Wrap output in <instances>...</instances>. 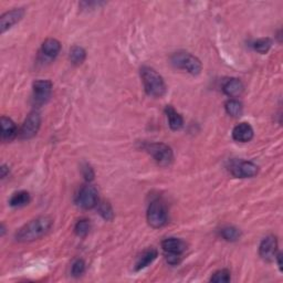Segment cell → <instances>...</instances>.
<instances>
[{
    "instance_id": "1",
    "label": "cell",
    "mask_w": 283,
    "mask_h": 283,
    "mask_svg": "<svg viewBox=\"0 0 283 283\" xmlns=\"http://www.w3.org/2000/svg\"><path fill=\"white\" fill-rule=\"evenodd\" d=\"M53 225V220L49 216H40L32 219L16 233V240L20 242H30L39 239L49 233Z\"/></svg>"
},
{
    "instance_id": "2",
    "label": "cell",
    "mask_w": 283,
    "mask_h": 283,
    "mask_svg": "<svg viewBox=\"0 0 283 283\" xmlns=\"http://www.w3.org/2000/svg\"><path fill=\"white\" fill-rule=\"evenodd\" d=\"M141 77L145 92L149 96L162 97L166 93V84H165L164 79L154 69L143 67L141 69Z\"/></svg>"
},
{
    "instance_id": "3",
    "label": "cell",
    "mask_w": 283,
    "mask_h": 283,
    "mask_svg": "<svg viewBox=\"0 0 283 283\" xmlns=\"http://www.w3.org/2000/svg\"><path fill=\"white\" fill-rule=\"evenodd\" d=\"M171 61L174 67L185 70L188 73L197 75L201 72V62L199 59L196 58L188 52H176L172 55Z\"/></svg>"
},
{
    "instance_id": "4",
    "label": "cell",
    "mask_w": 283,
    "mask_h": 283,
    "mask_svg": "<svg viewBox=\"0 0 283 283\" xmlns=\"http://www.w3.org/2000/svg\"><path fill=\"white\" fill-rule=\"evenodd\" d=\"M147 221L153 228L164 227L168 221V215L166 207L160 200H154L150 202L147 209Z\"/></svg>"
},
{
    "instance_id": "5",
    "label": "cell",
    "mask_w": 283,
    "mask_h": 283,
    "mask_svg": "<svg viewBox=\"0 0 283 283\" xmlns=\"http://www.w3.org/2000/svg\"><path fill=\"white\" fill-rule=\"evenodd\" d=\"M147 152L160 166H168L174 159L172 148L164 143H152L147 145Z\"/></svg>"
},
{
    "instance_id": "6",
    "label": "cell",
    "mask_w": 283,
    "mask_h": 283,
    "mask_svg": "<svg viewBox=\"0 0 283 283\" xmlns=\"http://www.w3.org/2000/svg\"><path fill=\"white\" fill-rule=\"evenodd\" d=\"M75 202L83 209H92L98 204V194L96 188L91 185L83 186L79 190Z\"/></svg>"
},
{
    "instance_id": "7",
    "label": "cell",
    "mask_w": 283,
    "mask_h": 283,
    "mask_svg": "<svg viewBox=\"0 0 283 283\" xmlns=\"http://www.w3.org/2000/svg\"><path fill=\"white\" fill-rule=\"evenodd\" d=\"M41 125V117L38 112H31L29 115L27 116V119L23 122L20 131H19V136L23 140H29L32 139L38 131L40 129Z\"/></svg>"
},
{
    "instance_id": "8",
    "label": "cell",
    "mask_w": 283,
    "mask_h": 283,
    "mask_svg": "<svg viewBox=\"0 0 283 283\" xmlns=\"http://www.w3.org/2000/svg\"><path fill=\"white\" fill-rule=\"evenodd\" d=\"M52 93V83L48 80H38L34 83V103L41 106L49 101Z\"/></svg>"
},
{
    "instance_id": "9",
    "label": "cell",
    "mask_w": 283,
    "mask_h": 283,
    "mask_svg": "<svg viewBox=\"0 0 283 283\" xmlns=\"http://www.w3.org/2000/svg\"><path fill=\"white\" fill-rule=\"evenodd\" d=\"M278 250V240L275 236H268L262 240L259 247V254L265 261H273Z\"/></svg>"
},
{
    "instance_id": "10",
    "label": "cell",
    "mask_w": 283,
    "mask_h": 283,
    "mask_svg": "<svg viewBox=\"0 0 283 283\" xmlns=\"http://www.w3.org/2000/svg\"><path fill=\"white\" fill-rule=\"evenodd\" d=\"M23 16H25V10L22 8L13 9V10L3 13L1 18H0V31H1V34L6 32L13 25H16L17 22L20 21Z\"/></svg>"
},
{
    "instance_id": "11",
    "label": "cell",
    "mask_w": 283,
    "mask_h": 283,
    "mask_svg": "<svg viewBox=\"0 0 283 283\" xmlns=\"http://www.w3.org/2000/svg\"><path fill=\"white\" fill-rule=\"evenodd\" d=\"M259 168L252 162H240L236 164L231 168L233 175L237 178H250L256 176Z\"/></svg>"
},
{
    "instance_id": "12",
    "label": "cell",
    "mask_w": 283,
    "mask_h": 283,
    "mask_svg": "<svg viewBox=\"0 0 283 283\" xmlns=\"http://www.w3.org/2000/svg\"><path fill=\"white\" fill-rule=\"evenodd\" d=\"M162 248L167 254H182L187 250V243L179 238H167L163 240Z\"/></svg>"
},
{
    "instance_id": "13",
    "label": "cell",
    "mask_w": 283,
    "mask_h": 283,
    "mask_svg": "<svg viewBox=\"0 0 283 283\" xmlns=\"http://www.w3.org/2000/svg\"><path fill=\"white\" fill-rule=\"evenodd\" d=\"M233 138L240 143H247L253 138V129L249 123H240L234 129Z\"/></svg>"
},
{
    "instance_id": "14",
    "label": "cell",
    "mask_w": 283,
    "mask_h": 283,
    "mask_svg": "<svg viewBox=\"0 0 283 283\" xmlns=\"http://www.w3.org/2000/svg\"><path fill=\"white\" fill-rule=\"evenodd\" d=\"M0 123H1V140L4 142H9L15 139L18 132L16 124L13 123L12 120L9 119V117L2 116L1 120H0Z\"/></svg>"
},
{
    "instance_id": "15",
    "label": "cell",
    "mask_w": 283,
    "mask_h": 283,
    "mask_svg": "<svg viewBox=\"0 0 283 283\" xmlns=\"http://www.w3.org/2000/svg\"><path fill=\"white\" fill-rule=\"evenodd\" d=\"M223 90L226 95L230 97H237L243 92V84L238 79H230L224 84Z\"/></svg>"
},
{
    "instance_id": "16",
    "label": "cell",
    "mask_w": 283,
    "mask_h": 283,
    "mask_svg": "<svg viewBox=\"0 0 283 283\" xmlns=\"http://www.w3.org/2000/svg\"><path fill=\"white\" fill-rule=\"evenodd\" d=\"M156 258H157V250L156 249L149 248L147 250H145V251L142 253L138 259V262H136V265H135V270L140 271V270H142V269H144L147 266H149L150 263H152Z\"/></svg>"
},
{
    "instance_id": "17",
    "label": "cell",
    "mask_w": 283,
    "mask_h": 283,
    "mask_svg": "<svg viewBox=\"0 0 283 283\" xmlns=\"http://www.w3.org/2000/svg\"><path fill=\"white\" fill-rule=\"evenodd\" d=\"M165 113H166V115H167L169 127H171L173 131L181 130L184 125L183 116L179 114L177 111L174 110L173 106L171 105L166 106V108H165Z\"/></svg>"
},
{
    "instance_id": "18",
    "label": "cell",
    "mask_w": 283,
    "mask_h": 283,
    "mask_svg": "<svg viewBox=\"0 0 283 283\" xmlns=\"http://www.w3.org/2000/svg\"><path fill=\"white\" fill-rule=\"evenodd\" d=\"M42 53L49 56V58H55L61 50V45L55 39H47L41 47Z\"/></svg>"
},
{
    "instance_id": "19",
    "label": "cell",
    "mask_w": 283,
    "mask_h": 283,
    "mask_svg": "<svg viewBox=\"0 0 283 283\" xmlns=\"http://www.w3.org/2000/svg\"><path fill=\"white\" fill-rule=\"evenodd\" d=\"M30 202V195L29 192L25 190L15 192L9 200V205L11 207H23L27 206Z\"/></svg>"
},
{
    "instance_id": "20",
    "label": "cell",
    "mask_w": 283,
    "mask_h": 283,
    "mask_svg": "<svg viewBox=\"0 0 283 283\" xmlns=\"http://www.w3.org/2000/svg\"><path fill=\"white\" fill-rule=\"evenodd\" d=\"M87 58V52L82 47L74 46L70 50V60L74 65H80L84 62Z\"/></svg>"
},
{
    "instance_id": "21",
    "label": "cell",
    "mask_w": 283,
    "mask_h": 283,
    "mask_svg": "<svg viewBox=\"0 0 283 283\" xmlns=\"http://www.w3.org/2000/svg\"><path fill=\"white\" fill-rule=\"evenodd\" d=\"M226 112L228 113L230 116L238 117L241 115L242 113V104L237 100H229L225 104Z\"/></svg>"
},
{
    "instance_id": "22",
    "label": "cell",
    "mask_w": 283,
    "mask_h": 283,
    "mask_svg": "<svg viewBox=\"0 0 283 283\" xmlns=\"http://www.w3.org/2000/svg\"><path fill=\"white\" fill-rule=\"evenodd\" d=\"M221 236H223V238L225 240H227V241H237L240 238V236H241V233H240V230L236 227L228 226V227L221 229Z\"/></svg>"
},
{
    "instance_id": "23",
    "label": "cell",
    "mask_w": 283,
    "mask_h": 283,
    "mask_svg": "<svg viewBox=\"0 0 283 283\" xmlns=\"http://www.w3.org/2000/svg\"><path fill=\"white\" fill-rule=\"evenodd\" d=\"M271 46H272L271 39H269V38H262V39H259L254 42L253 48L257 51V52L265 54L268 52L269 50H270Z\"/></svg>"
},
{
    "instance_id": "24",
    "label": "cell",
    "mask_w": 283,
    "mask_h": 283,
    "mask_svg": "<svg viewBox=\"0 0 283 283\" xmlns=\"http://www.w3.org/2000/svg\"><path fill=\"white\" fill-rule=\"evenodd\" d=\"M90 229H91V224H90V220L88 219L79 220L74 227L75 234H77L79 237H86L90 233Z\"/></svg>"
},
{
    "instance_id": "25",
    "label": "cell",
    "mask_w": 283,
    "mask_h": 283,
    "mask_svg": "<svg viewBox=\"0 0 283 283\" xmlns=\"http://www.w3.org/2000/svg\"><path fill=\"white\" fill-rule=\"evenodd\" d=\"M97 206H98L97 208L98 214H100L105 220H112L114 218V212H113L112 207L108 202L103 201L100 202V204H97Z\"/></svg>"
},
{
    "instance_id": "26",
    "label": "cell",
    "mask_w": 283,
    "mask_h": 283,
    "mask_svg": "<svg viewBox=\"0 0 283 283\" xmlns=\"http://www.w3.org/2000/svg\"><path fill=\"white\" fill-rule=\"evenodd\" d=\"M230 271L227 270V269H223V270L215 272L214 275H212L210 281L216 283H227L230 281Z\"/></svg>"
},
{
    "instance_id": "27",
    "label": "cell",
    "mask_w": 283,
    "mask_h": 283,
    "mask_svg": "<svg viewBox=\"0 0 283 283\" xmlns=\"http://www.w3.org/2000/svg\"><path fill=\"white\" fill-rule=\"evenodd\" d=\"M84 271H86V263H84V261L81 260V259L75 260L72 265V270H71V272H72V276L75 278L81 277L84 273Z\"/></svg>"
},
{
    "instance_id": "28",
    "label": "cell",
    "mask_w": 283,
    "mask_h": 283,
    "mask_svg": "<svg viewBox=\"0 0 283 283\" xmlns=\"http://www.w3.org/2000/svg\"><path fill=\"white\" fill-rule=\"evenodd\" d=\"M82 173H83V176L84 178L87 179V181H92V179L94 178V172H93V169L91 168V166L90 165L86 164L84 166L82 167Z\"/></svg>"
},
{
    "instance_id": "29",
    "label": "cell",
    "mask_w": 283,
    "mask_h": 283,
    "mask_svg": "<svg viewBox=\"0 0 283 283\" xmlns=\"http://www.w3.org/2000/svg\"><path fill=\"white\" fill-rule=\"evenodd\" d=\"M0 171H1V178H4L7 176V174H9V169L6 165H2L1 168H0Z\"/></svg>"
},
{
    "instance_id": "30",
    "label": "cell",
    "mask_w": 283,
    "mask_h": 283,
    "mask_svg": "<svg viewBox=\"0 0 283 283\" xmlns=\"http://www.w3.org/2000/svg\"><path fill=\"white\" fill-rule=\"evenodd\" d=\"M276 258L278 259V265H279L280 270L282 271V253H278V254H276Z\"/></svg>"
}]
</instances>
